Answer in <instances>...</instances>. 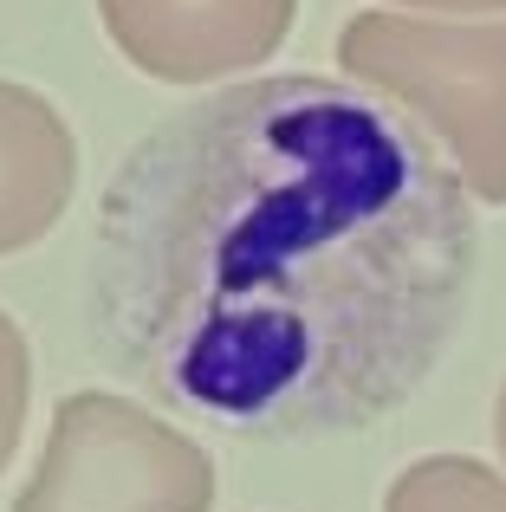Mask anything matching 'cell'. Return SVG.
Instances as JSON below:
<instances>
[{
    "label": "cell",
    "instance_id": "6da1fadb",
    "mask_svg": "<svg viewBox=\"0 0 506 512\" xmlns=\"http://www.w3.org/2000/svg\"><path fill=\"white\" fill-rule=\"evenodd\" d=\"M461 175L338 78H247L163 117L91 227L85 318L169 409L253 441L403 409L474 292Z\"/></svg>",
    "mask_w": 506,
    "mask_h": 512
},
{
    "label": "cell",
    "instance_id": "7a4b0ae2",
    "mask_svg": "<svg viewBox=\"0 0 506 512\" xmlns=\"http://www.w3.org/2000/svg\"><path fill=\"white\" fill-rule=\"evenodd\" d=\"M338 65L357 85L409 104L442 137L461 188L506 208V20L357 13L338 33Z\"/></svg>",
    "mask_w": 506,
    "mask_h": 512
},
{
    "label": "cell",
    "instance_id": "3957f363",
    "mask_svg": "<svg viewBox=\"0 0 506 512\" xmlns=\"http://www.w3.org/2000/svg\"><path fill=\"white\" fill-rule=\"evenodd\" d=\"M215 461L143 402L78 389L52 409V435L13 512H208Z\"/></svg>",
    "mask_w": 506,
    "mask_h": 512
},
{
    "label": "cell",
    "instance_id": "277c9868",
    "mask_svg": "<svg viewBox=\"0 0 506 512\" xmlns=\"http://www.w3.org/2000/svg\"><path fill=\"white\" fill-rule=\"evenodd\" d=\"M299 0H98L111 46L163 85H208L273 59Z\"/></svg>",
    "mask_w": 506,
    "mask_h": 512
},
{
    "label": "cell",
    "instance_id": "5b68a950",
    "mask_svg": "<svg viewBox=\"0 0 506 512\" xmlns=\"http://www.w3.org/2000/svg\"><path fill=\"white\" fill-rule=\"evenodd\" d=\"M78 188V143L59 104L33 85L0 78V260L26 253L59 227Z\"/></svg>",
    "mask_w": 506,
    "mask_h": 512
},
{
    "label": "cell",
    "instance_id": "8992f818",
    "mask_svg": "<svg viewBox=\"0 0 506 512\" xmlns=\"http://www.w3.org/2000/svg\"><path fill=\"white\" fill-rule=\"evenodd\" d=\"M383 512H506V480L468 454H429L390 480Z\"/></svg>",
    "mask_w": 506,
    "mask_h": 512
},
{
    "label": "cell",
    "instance_id": "52a82bcc",
    "mask_svg": "<svg viewBox=\"0 0 506 512\" xmlns=\"http://www.w3.org/2000/svg\"><path fill=\"white\" fill-rule=\"evenodd\" d=\"M26 396H33V357H26V338L7 312H0V474H7L13 448H20L26 428Z\"/></svg>",
    "mask_w": 506,
    "mask_h": 512
},
{
    "label": "cell",
    "instance_id": "ba28073f",
    "mask_svg": "<svg viewBox=\"0 0 506 512\" xmlns=\"http://www.w3.org/2000/svg\"><path fill=\"white\" fill-rule=\"evenodd\" d=\"M396 7H442V13H500L506 0H396Z\"/></svg>",
    "mask_w": 506,
    "mask_h": 512
},
{
    "label": "cell",
    "instance_id": "9c48e42d",
    "mask_svg": "<svg viewBox=\"0 0 506 512\" xmlns=\"http://www.w3.org/2000/svg\"><path fill=\"white\" fill-rule=\"evenodd\" d=\"M494 441H500V454H506V383H500V402H494Z\"/></svg>",
    "mask_w": 506,
    "mask_h": 512
}]
</instances>
